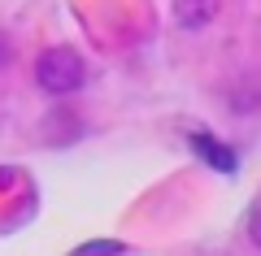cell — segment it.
Listing matches in <instances>:
<instances>
[{
  "mask_svg": "<svg viewBox=\"0 0 261 256\" xmlns=\"http://www.w3.org/2000/svg\"><path fill=\"white\" fill-rule=\"evenodd\" d=\"M218 5L222 0H170V13H174V22L187 35H196V31H205L218 18Z\"/></svg>",
  "mask_w": 261,
  "mask_h": 256,
  "instance_id": "obj_2",
  "label": "cell"
},
{
  "mask_svg": "<svg viewBox=\"0 0 261 256\" xmlns=\"http://www.w3.org/2000/svg\"><path fill=\"white\" fill-rule=\"evenodd\" d=\"M9 65H13V39L0 31V70H9Z\"/></svg>",
  "mask_w": 261,
  "mask_h": 256,
  "instance_id": "obj_4",
  "label": "cell"
},
{
  "mask_svg": "<svg viewBox=\"0 0 261 256\" xmlns=\"http://www.w3.org/2000/svg\"><path fill=\"white\" fill-rule=\"evenodd\" d=\"M248 239H252V247L261 252V209L252 213V221H248Z\"/></svg>",
  "mask_w": 261,
  "mask_h": 256,
  "instance_id": "obj_5",
  "label": "cell"
},
{
  "mask_svg": "<svg viewBox=\"0 0 261 256\" xmlns=\"http://www.w3.org/2000/svg\"><path fill=\"white\" fill-rule=\"evenodd\" d=\"M35 82H39V92H48V96H74L87 82V61L74 48H48L35 61Z\"/></svg>",
  "mask_w": 261,
  "mask_h": 256,
  "instance_id": "obj_1",
  "label": "cell"
},
{
  "mask_svg": "<svg viewBox=\"0 0 261 256\" xmlns=\"http://www.w3.org/2000/svg\"><path fill=\"white\" fill-rule=\"evenodd\" d=\"M257 109H261V87H257V82H244V87L231 92V113L248 118V113H257Z\"/></svg>",
  "mask_w": 261,
  "mask_h": 256,
  "instance_id": "obj_3",
  "label": "cell"
}]
</instances>
